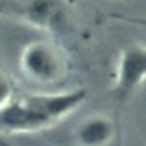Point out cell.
<instances>
[{
    "mask_svg": "<svg viewBox=\"0 0 146 146\" xmlns=\"http://www.w3.org/2000/svg\"><path fill=\"white\" fill-rule=\"evenodd\" d=\"M21 17L38 29L57 33L67 23V5L64 0H29L21 11Z\"/></svg>",
    "mask_w": 146,
    "mask_h": 146,
    "instance_id": "obj_4",
    "label": "cell"
},
{
    "mask_svg": "<svg viewBox=\"0 0 146 146\" xmlns=\"http://www.w3.org/2000/svg\"><path fill=\"white\" fill-rule=\"evenodd\" d=\"M115 134L113 122L105 115L86 117L76 129V141L79 146H107Z\"/></svg>",
    "mask_w": 146,
    "mask_h": 146,
    "instance_id": "obj_5",
    "label": "cell"
},
{
    "mask_svg": "<svg viewBox=\"0 0 146 146\" xmlns=\"http://www.w3.org/2000/svg\"><path fill=\"white\" fill-rule=\"evenodd\" d=\"M23 74L40 84L53 83L62 74V60L58 53L45 41H33L26 45L19 57Z\"/></svg>",
    "mask_w": 146,
    "mask_h": 146,
    "instance_id": "obj_3",
    "label": "cell"
},
{
    "mask_svg": "<svg viewBox=\"0 0 146 146\" xmlns=\"http://www.w3.org/2000/svg\"><path fill=\"white\" fill-rule=\"evenodd\" d=\"M146 83V46L129 45L122 48L112 83V95L117 102L129 100Z\"/></svg>",
    "mask_w": 146,
    "mask_h": 146,
    "instance_id": "obj_2",
    "label": "cell"
},
{
    "mask_svg": "<svg viewBox=\"0 0 146 146\" xmlns=\"http://www.w3.org/2000/svg\"><path fill=\"white\" fill-rule=\"evenodd\" d=\"M55 124L57 120L45 102V95H29L21 100L12 98L0 110V132L4 134L35 132Z\"/></svg>",
    "mask_w": 146,
    "mask_h": 146,
    "instance_id": "obj_1",
    "label": "cell"
},
{
    "mask_svg": "<svg viewBox=\"0 0 146 146\" xmlns=\"http://www.w3.org/2000/svg\"><path fill=\"white\" fill-rule=\"evenodd\" d=\"M0 146H14V144H12V143H9L7 139H4L2 136H0Z\"/></svg>",
    "mask_w": 146,
    "mask_h": 146,
    "instance_id": "obj_7",
    "label": "cell"
},
{
    "mask_svg": "<svg viewBox=\"0 0 146 146\" xmlns=\"http://www.w3.org/2000/svg\"><path fill=\"white\" fill-rule=\"evenodd\" d=\"M12 95H14L12 81L0 72V110H2V108L12 100Z\"/></svg>",
    "mask_w": 146,
    "mask_h": 146,
    "instance_id": "obj_6",
    "label": "cell"
}]
</instances>
